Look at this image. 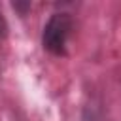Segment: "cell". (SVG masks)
Returning a JSON list of instances; mask_svg holds the SVG:
<instances>
[{
	"instance_id": "1",
	"label": "cell",
	"mask_w": 121,
	"mask_h": 121,
	"mask_svg": "<svg viewBox=\"0 0 121 121\" xmlns=\"http://www.w3.org/2000/svg\"><path fill=\"white\" fill-rule=\"evenodd\" d=\"M74 19L68 11H55L42 28V47L53 57H66Z\"/></svg>"
},
{
	"instance_id": "2",
	"label": "cell",
	"mask_w": 121,
	"mask_h": 121,
	"mask_svg": "<svg viewBox=\"0 0 121 121\" xmlns=\"http://www.w3.org/2000/svg\"><path fill=\"white\" fill-rule=\"evenodd\" d=\"M11 8H13V9H15L21 17H25V15L30 11L32 4H30V2H19V0H17V2H11Z\"/></svg>"
},
{
	"instance_id": "3",
	"label": "cell",
	"mask_w": 121,
	"mask_h": 121,
	"mask_svg": "<svg viewBox=\"0 0 121 121\" xmlns=\"http://www.w3.org/2000/svg\"><path fill=\"white\" fill-rule=\"evenodd\" d=\"M8 30H9V26H8V21H6V17H4V13L0 11V42L8 36Z\"/></svg>"
}]
</instances>
